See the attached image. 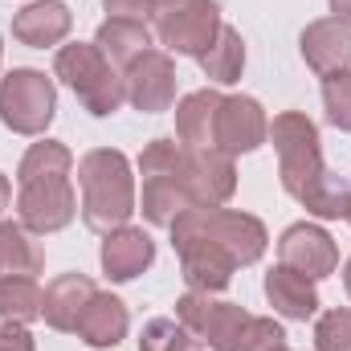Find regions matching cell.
I'll use <instances>...</instances> for the list:
<instances>
[{
	"mask_svg": "<svg viewBox=\"0 0 351 351\" xmlns=\"http://www.w3.org/2000/svg\"><path fill=\"white\" fill-rule=\"evenodd\" d=\"M298 49L306 58V66L327 78V74H339L351 70V25L335 21V16H323V21H311L298 37Z\"/></svg>",
	"mask_w": 351,
	"mask_h": 351,
	"instance_id": "14",
	"label": "cell"
},
{
	"mask_svg": "<svg viewBox=\"0 0 351 351\" xmlns=\"http://www.w3.org/2000/svg\"><path fill=\"white\" fill-rule=\"evenodd\" d=\"M58 114V86L45 70L21 66L0 78V123L16 135H45Z\"/></svg>",
	"mask_w": 351,
	"mask_h": 351,
	"instance_id": "9",
	"label": "cell"
},
{
	"mask_svg": "<svg viewBox=\"0 0 351 351\" xmlns=\"http://www.w3.org/2000/svg\"><path fill=\"white\" fill-rule=\"evenodd\" d=\"M184 160H188V184H192L196 204H225L237 192L233 156H225L217 147H204V152L184 147Z\"/></svg>",
	"mask_w": 351,
	"mask_h": 351,
	"instance_id": "17",
	"label": "cell"
},
{
	"mask_svg": "<svg viewBox=\"0 0 351 351\" xmlns=\"http://www.w3.org/2000/svg\"><path fill=\"white\" fill-rule=\"evenodd\" d=\"M172 245L180 254V274L188 282V290H200V294H221L229 282H233V269L237 262L208 237L192 233V229H180L172 225Z\"/></svg>",
	"mask_w": 351,
	"mask_h": 351,
	"instance_id": "10",
	"label": "cell"
},
{
	"mask_svg": "<svg viewBox=\"0 0 351 351\" xmlns=\"http://www.w3.org/2000/svg\"><path fill=\"white\" fill-rule=\"evenodd\" d=\"M53 74L78 94L82 110H90L94 119H110L127 102L123 70L110 66L106 53L94 41H70V45H62L58 58H53Z\"/></svg>",
	"mask_w": 351,
	"mask_h": 351,
	"instance_id": "6",
	"label": "cell"
},
{
	"mask_svg": "<svg viewBox=\"0 0 351 351\" xmlns=\"http://www.w3.org/2000/svg\"><path fill=\"white\" fill-rule=\"evenodd\" d=\"M221 90L204 86L192 90L176 102V139L180 147H192V152H204V147H217V110H221Z\"/></svg>",
	"mask_w": 351,
	"mask_h": 351,
	"instance_id": "18",
	"label": "cell"
},
{
	"mask_svg": "<svg viewBox=\"0 0 351 351\" xmlns=\"http://www.w3.org/2000/svg\"><path fill=\"white\" fill-rule=\"evenodd\" d=\"M8 204H12V184H8V180L0 176V213H4Z\"/></svg>",
	"mask_w": 351,
	"mask_h": 351,
	"instance_id": "32",
	"label": "cell"
},
{
	"mask_svg": "<svg viewBox=\"0 0 351 351\" xmlns=\"http://www.w3.org/2000/svg\"><path fill=\"white\" fill-rule=\"evenodd\" d=\"M139 351H196V339L176 319H152L139 335Z\"/></svg>",
	"mask_w": 351,
	"mask_h": 351,
	"instance_id": "28",
	"label": "cell"
},
{
	"mask_svg": "<svg viewBox=\"0 0 351 351\" xmlns=\"http://www.w3.org/2000/svg\"><path fill=\"white\" fill-rule=\"evenodd\" d=\"M278 258H282V265H290V269L306 274L311 282H319V278H331L339 269V245L323 225L298 221L278 237Z\"/></svg>",
	"mask_w": 351,
	"mask_h": 351,
	"instance_id": "13",
	"label": "cell"
},
{
	"mask_svg": "<svg viewBox=\"0 0 351 351\" xmlns=\"http://www.w3.org/2000/svg\"><path fill=\"white\" fill-rule=\"evenodd\" d=\"M78 188H82V221L94 233H114L135 213V176L131 160L114 147H94L78 160Z\"/></svg>",
	"mask_w": 351,
	"mask_h": 351,
	"instance_id": "4",
	"label": "cell"
},
{
	"mask_svg": "<svg viewBox=\"0 0 351 351\" xmlns=\"http://www.w3.org/2000/svg\"><path fill=\"white\" fill-rule=\"evenodd\" d=\"M315 351H351V306H331L319 315Z\"/></svg>",
	"mask_w": 351,
	"mask_h": 351,
	"instance_id": "26",
	"label": "cell"
},
{
	"mask_svg": "<svg viewBox=\"0 0 351 351\" xmlns=\"http://www.w3.org/2000/svg\"><path fill=\"white\" fill-rule=\"evenodd\" d=\"M323 106H327V123L335 131H351V70L323 78Z\"/></svg>",
	"mask_w": 351,
	"mask_h": 351,
	"instance_id": "27",
	"label": "cell"
},
{
	"mask_svg": "<svg viewBox=\"0 0 351 351\" xmlns=\"http://www.w3.org/2000/svg\"><path fill=\"white\" fill-rule=\"evenodd\" d=\"M343 221L351 225V180H348V208H343Z\"/></svg>",
	"mask_w": 351,
	"mask_h": 351,
	"instance_id": "34",
	"label": "cell"
},
{
	"mask_svg": "<svg viewBox=\"0 0 351 351\" xmlns=\"http://www.w3.org/2000/svg\"><path fill=\"white\" fill-rule=\"evenodd\" d=\"M41 298L45 290L37 278H0V323H33L41 319Z\"/></svg>",
	"mask_w": 351,
	"mask_h": 351,
	"instance_id": "25",
	"label": "cell"
},
{
	"mask_svg": "<svg viewBox=\"0 0 351 351\" xmlns=\"http://www.w3.org/2000/svg\"><path fill=\"white\" fill-rule=\"evenodd\" d=\"M265 298H269V306L282 315V319H294V323H306V319H315L319 315V290H315V282L306 278V274H298V269H290V265H274L269 274H265Z\"/></svg>",
	"mask_w": 351,
	"mask_h": 351,
	"instance_id": "19",
	"label": "cell"
},
{
	"mask_svg": "<svg viewBox=\"0 0 351 351\" xmlns=\"http://www.w3.org/2000/svg\"><path fill=\"white\" fill-rule=\"evenodd\" d=\"M21 221H0V278H37L45 269V254Z\"/></svg>",
	"mask_w": 351,
	"mask_h": 351,
	"instance_id": "23",
	"label": "cell"
},
{
	"mask_svg": "<svg viewBox=\"0 0 351 351\" xmlns=\"http://www.w3.org/2000/svg\"><path fill=\"white\" fill-rule=\"evenodd\" d=\"M74 29V12L66 0H33L12 16V37L29 49H45V45H62Z\"/></svg>",
	"mask_w": 351,
	"mask_h": 351,
	"instance_id": "15",
	"label": "cell"
},
{
	"mask_svg": "<svg viewBox=\"0 0 351 351\" xmlns=\"http://www.w3.org/2000/svg\"><path fill=\"white\" fill-rule=\"evenodd\" d=\"M74 172V152L58 139H41L21 156L16 168V221L45 237V233H62L66 225H74L78 217V196L70 188Z\"/></svg>",
	"mask_w": 351,
	"mask_h": 351,
	"instance_id": "2",
	"label": "cell"
},
{
	"mask_svg": "<svg viewBox=\"0 0 351 351\" xmlns=\"http://www.w3.org/2000/svg\"><path fill=\"white\" fill-rule=\"evenodd\" d=\"M98 258H102V274L110 282H135L147 265L156 262V241H152V233H143L135 225H123V229L102 237V254Z\"/></svg>",
	"mask_w": 351,
	"mask_h": 351,
	"instance_id": "16",
	"label": "cell"
},
{
	"mask_svg": "<svg viewBox=\"0 0 351 351\" xmlns=\"http://www.w3.org/2000/svg\"><path fill=\"white\" fill-rule=\"evenodd\" d=\"M152 29H147V21H127V16H106L102 25H98V33H94V45L106 53V62L110 66H119V70H127L139 53H147L152 49Z\"/></svg>",
	"mask_w": 351,
	"mask_h": 351,
	"instance_id": "22",
	"label": "cell"
},
{
	"mask_svg": "<svg viewBox=\"0 0 351 351\" xmlns=\"http://www.w3.org/2000/svg\"><path fill=\"white\" fill-rule=\"evenodd\" d=\"M331 12H335V21L351 25V0H331Z\"/></svg>",
	"mask_w": 351,
	"mask_h": 351,
	"instance_id": "31",
	"label": "cell"
},
{
	"mask_svg": "<svg viewBox=\"0 0 351 351\" xmlns=\"http://www.w3.org/2000/svg\"><path fill=\"white\" fill-rule=\"evenodd\" d=\"M0 62H4V41H0Z\"/></svg>",
	"mask_w": 351,
	"mask_h": 351,
	"instance_id": "35",
	"label": "cell"
},
{
	"mask_svg": "<svg viewBox=\"0 0 351 351\" xmlns=\"http://www.w3.org/2000/svg\"><path fill=\"white\" fill-rule=\"evenodd\" d=\"M139 172H143V200H139V213L160 225V229H172V221L196 204L192 196V184H188V160H184V147L176 139H152L139 156Z\"/></svg>",
	"mask_w": 351,
	"mask_h": 351,
	"instance_id": "5",
	"label": "cell"
},
{
	"mask_svg": "<svg viewBox=\"0 0 351 351\" xmlns=\"http://www.w3.org/2000/svg\"><path fill=\"white\" fill-rule=\"evenodd\" d=\"M343 286H348V294H351V258H348V265H343Z\"/></svg>",
	"mask_w": 351,
	"mask_h": 351,
	"instance_id": "33",
	"label": "cell"
},
{
	"mask_svg": "<svg viewBox=\"0 0 351 351\" xmlns=\"http://www.w3.org/2000/svg\"><path fill=\"white\" fill-rule=\"evenodd\" d=\"M0 351H37L25 323H0Z\"/></svg>",
	"mask_w": 351,
	"mask_h": 351,
	"instance_id": "29",
	"label": "cell"
},
{
	"mask_svg": "<svg viewBox=\"0 0 351 351\" xmlns=\"http://www.w3.org/2000/svg\"><path fill=\"white\" fill-rule=\"evenodd\" d=\"M269 139V119L262 102L250 94H225L217 110V152L225 156H250Z\"/></svg>",
	"mask_w": 351,
	"mask_h": 351,
	"instance_id": "12",
	"label": "cell"
},
{
	"mask_svg": "<svg viewBox=\"0 0 351 351\" xmlns=\"http://www.w3.org/2000/svg\"><path fill=\"white\" fill-rule=\"evenodd\" d=\"M196 62H200L204 78L217 82V86H233V82H241V74H245V41H241V33H237L233 25L221 21L213 45H208Z\"/></svg>",
	"mask_w": 351,
	"mask_h": 351,
	"instance_id": "24",
	"label": "cell"
},
{
	"mask_svg": "<svg viewBox=\"0 0 351 351\" xmlns=\"http://www.w3.org/2000/svg\"><path fill=\"white\" fill-rule=\"evenodd\" d=\"M172 225L180 229H192L208 241H217L237 265H254L262 262L265 245H269V233L258 217L250 213H237V208H221V204H192L176 217Z\"/></svg>",
	"mask_w": 351,
	"mask_h": 351,
	"instance_id": "7",
	"label": "cell"
},
{
	"mask_svg": "<svg viewBox=\"0 0 351 351\" xmlns=\"http://www.w3.org/2000/svg\"><path fill=\"white\" fill-rule=\"evenodd\" d=\"M269 143L278 156V176L282 188L319 221H335L348 208V180L323 164L319 147V127L302 110H282L269 123Z\"/></svg>",
	"mask_w": 351,
	"mask_h": 351,
	"instance_id": "1",
	"label": "cell"
},
{
	"mask_svg": "<svg viewBox=\"0 0 351 351\" xmlns=\"http://www.w3.org/2000/svg\"><path fill=\"white\" fill-rule=\"evenodd\" d=\"M123 82H127V102L139 110V114H160V110H172L176 102V62L168 49H147L139 53L127 70H123Z\"/></svg>",
	"mask_w": 351,
	"mask_h": 351,
	"instance_id": "11",
	"label": "cell"
},
{
	"mask_svg": "<svg viewBox=\"0 0 351 351\" xmlns=\"http://www.w3.org/2000/svg\"><path fill=\"white\" fill-rule=\"evenodd\" d=\"M176 323L204 348L213 351H278L286 348V331L282 323L250 315L237 302H221L213 294L188 290L176 302Z\"/></svg>",
	"mask_w": 351,
	"mask_h": 351,
	"instance_id": "3",
	"label": "cell"
},
{
	"mask_svg": "<svg viewBox=\"0 0 351 351\" xmlns=\"http://www.w3.org/2000/svg\"><path fill=\"white\" fill-rule=\"evenodd\" d=\"M102 8L110 16H127V21H147L152 16V0H102Z\"/></svg>",
	"mask_w": 351,
	"mask_h": 351,
	"instance_id": "30",
	"label": "cell"
},
{
	"mask_svg": "<svg viewBox=\"0 0 351 351\" xmlns=\"http://www.w3.org/2000/svg\"><path fill=\"white\" fill-rule=\"evenodd\" d=\"M127 327H131V315H127V302L114 298L110 290H98L90 298V306L82 311L78 319V339L94 351H106V348H119L127 339Z\"/></svg>",
	"mask_w": 351,
	"mask_h": 351,
	"instance_id": "21",
	"label": "cell"
},
{
	"mask_svg": "<svg viewBox=\"0 0 351 351\" xmlns=\"http://www.w3.org/2000/svg\"><path fill=\"white\" fill-rule=\"evenodd\" d=\"M147 21H152L156 41L168 53L200 58L221 29V4L217 0H152Z\"/></svg>",
	"mask_w": 351,
	"mask_h": 351,
	"instance_id": "8",
	"label": "cell"
},
{
	"mask_svg": "<svg viewBox=\"0 0 351 351\" xmlns=\"http://www.w3.org/2000/svg\"><path fill=\"white\" fill-rule=\"evenodd\" d=\"M278 351H290V348H278Z\"/></svg>",
	"mask_w": 351,
	"mask_h": 351,
	"instance_id": "36",
	"label": "cell"
},
{
	"mask_svg": "<svg viewBox=\"0 0 351 351\" xmlns=\"http://www.w3.org/2000/svg\"><path fill=\"white\" fill-rule=\"evenodd\" d=\"M98 294V286L90 282L86 274H58L49 286H45V298H41V319L53 327V331H78V319L90 306V298Z\"/></svg>",
	"mask_w": 351,
	"mask_h": 351,
	"instance_id": "20",
	"label": "cell"
}]
</instances>
